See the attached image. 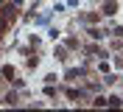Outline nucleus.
I'll return each instance as SVG.
<instances>
[{
	"label": "nucleus",
	"instance_id": "nucleus-2",
	"mask_svg": "<svg viewBox=\"0 0 123 112\" xmlns=\"http://www.w3.org/2000/svg\"><path fill=\"white\" fill-rule=\"evenodd\" d=\"M117 11V3L115 0H106V6H104V14H115Z\"/></svg>",
	"mask_w": 123,
	"mask_h": 112
},
{
	"label": "nucleus",
	"instance_id": "nucleus-1",
	"mask_svg": "<svg viewBox=\"0 0 123 112\" xmlns=\"http://www.w3.org/2000/svg\"><path fill=\"white\" fill-rule=\"evenodd\" d=\"M3 17H6V20H14V17H17V8L14 6H3Z\"/></svg>",
	"mask_w": 123,
	"mask_h": 112
},
{
	"label": "nucleus",
	"instance_id": "nucleus-3",
	"mask_svg": "<svg viewBox=\"0 0 123 112\" xmlns=\"http://www.w3.org/2000/svg\"><path fill=\"white\" fill-rule=\"evenodd\" d=\"M0 31H6V17H0Z\"/></svg>",
	"mask_w": 123,
	"mask_h": 112
}]
</instances>
